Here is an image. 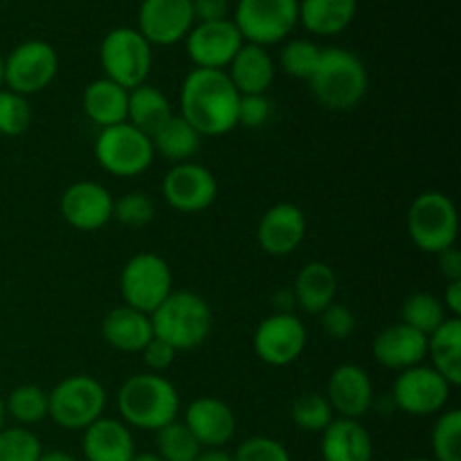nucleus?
Here are the masks:
<instances>
[{
  "label": "nucleus",
  "mask_w": 461,
  "mask_h": 461,
  "mask_svg": "<svg viewBox=\"0 0 461 461\" xmlns=\"http://www.w3.org/2000/svg\"><path fill=\"white\" fill-rule=\"evenodd\" d=\"M338 277L333 268L324 261H309L304 268L297 273L295 288V304L311 315H318L336 302Z\"/></svg>",
  "instance_id": "26"
},
{
  "label": "nucleus",
  "mask_w": 461,
  "mask_h": 461,
  "mask_svg": "<svg viewBox=\"0 0 461 461\" xmlns=\"http://www.w3.org/2000/svg\"><path fill=\"white\" fill-rule=\"evenodd\" d=\"M405 461H435V459H426V457H412V459H405Z\"/></svg>",
  "instance_id": "53"
},
{
  "label": "nucleus",
  "mask_w": 461,
  "mask_h": 461,
  "mask_svg": "<svg viewBox=\"0 0 461 461\" xmlns=\"http://www.w3.org/2000/svg\"><path fill=\"white\" fill-rule=\"evenodd\" d=\"M408 234L419 250L439 255L457 241V207L444 192H423L408 210Z\"/></svg>",
  "instance_id": "7"
},
{
  "label": "nucleus",
  "mask_w": 461,
  "mask_h": 461,
  "mask_svg": "<svg viewBox=\"0 0 461 461\" xmlns=\"http://www.w3.org/2000/svg\"><path fill=\"white\" fill-rule=\"evenodd\" d=\"M232 23L246 43H282L300 23V0H239Z\"/></svg>",
  "instance_id": "9"
},
{
  "label": "nucleus",
  "mask_w": 461,
  "mask_h": 461,
  "mask_svg": "<svg viewBox=\"0 0 461 461\" xmlns=\"http://www.w3.org/2000/svg\"><path fill=\"white\" fill-rule=\"evenodd\" d=\"M430 367L444 376L450 387L461 385V320L446 318V322L428 336Z\"/></svg>",
  "instance_id": "30"
},
{
  "label": "nucleus",
  "mask_w": 461,
  "mask_h": 461,
  "mask_svg": "<svg viewBox=\"0 0 461 461\" xmlns=\"http://www.w3.org/2000/svg\"><path fill=\"white\" fill-rule=\"evenodd\" d=\"M320 57H322V48L309 39H293L288 41L279 54V63L282 70L293 79L309 81L313 77L315 68H318Z\"/></svg>",
  "instance_id": "37"
},
{
  "label": "nucleus",
  "mask_w": 461,
  "mask_h": 461,
  "mask_svg": "<svg viewBox=\"0 0 461 461\" xmlns=\"http://www.w3.org/2000/svg\"><path fill=\"white\" fill-rule=\"evenodd\" d=\"M446 318L448 313H446L444 304L432 293H412L401 304V322L423 333L426 338L435 333L446 322Z\"/></svg>",
  "instance_id": "32"
},
{
  "label": "nucleus",
  "mask_w": 461,
  "mask_h": 461,
  "mask_svg": "<svg viewBox=\"0 0 461 461\" xmlns=\"http://www.w3.org/2000/svg\"><path fill=\"white\" fill-rule=\"evenodd\" d=\"M273 117V102L266 95H241L239 99V124L246 129H261Z\"/></svg>",
  "instance_id": "42"
},
{
  "label": "nucleus",
  "mask_w": 461,
  "mask_h": 461,
  "mask_svg": "<svg viewBox=\"0 0 461 461\" xmlns=\"http://www.w3.org/2000/svg\"><path fill=\"white\" fill-rule=\"evenodd\" d=\"M43 446L39 437L23 426L0 430V461H39Z\"/></svg>",
  "instance_id": "38"
},
{
  "label": "nucleus",
  "mask_w": 461,
  "mask_h": 461,
  "mask_svg": "<svg viewBox=\"0 0 461 461\" xmlns=\"http://www.w3.org/2000/svg\"><path fill=\"white\" fill-rule=\"evenodd\" d=\"M5 421H7V412H5V401L0 399V430L5 428Z\"/></svg>",
  "instance_id": "51"
},
{
  "label": "nucleus",
  "mask_w": 461,
  "mask_h": 461,
  "mask_svg": "<svg viewBox=\"0 0 461 461\" xmlns=\"http://www.w3.org/2000/svg\"><path fill=\"white\" fill-rule=\"evenodd\" d=\"M149 318L153 336L165 340L176 351L196 349L212 333L210 304L189 291H174Z\"/></svg>",
  "instance_id": "4"
},
{
  "label": "nucleus",
  "mask_w": 461,
  "mask_h": 461,
  "mask_svg": "<svg viewBox=\"0 0 461 461\" xmlns=\"http://www.w3.org/2000/svg\"><path fill=\"white\" fill-rule=\"evenodd\" d=\"M106 390L102 383L86 374L63 378L48 392V417L63 430L84 432L90 423L104 417Z\"/></svg>",
  "instance_id": "5"
},
{
  "label": "nucleus",
  "mask_w": 461,
  "mask_h": 461,
  "mask_svg": "<svg viewBox=\"0 0 461 461\" xmlns=\"http://www.w3.org/2000/svg\"><path fill=\"white\" fill-rule=\"evenodd\" d=\"M306 340H309V333L297 315L273 313L270 318L261 320L252 345L261 363L270 367H286L304 354Z\"/></svg>",
  "instance_id": "13"
},
{
  "label": "nucleus",
  "mask_w": 461,
  "mask_h": 461,
  "mask_svg": "<svg viewBox=\"0 0 461 461\" xmlns=\"http://www.w3.org/2000/svg\"><path fill=\"white\" fill-rule=\"evenodd\" d=\"M99 63L106 79L133 90L147 84L153 66V48L135 27H115L99 45Z\"/></svg>",
  "instance_id": "6"
},
{
  "label": "nucleus",
  "mask_w": 461,
  "mask_h": 461,
  "mask_svg": "<svg viewBox=\"0 0 461 461\" xmlns=\"http://www.w3.org/2000/svg\"><path fill=\"white\" fill-rule=\"evenodd\" d=\"M39 461H79V459H77L72 453H66V450H43Z\"/></svg>",
  "instance_id": "49"
},
{
  "label": "nucleus",
  "mask_w": 461,
  "mask_h": 461,
  "mask_svg": "<svg viewBox=\"0 0 461 461\" xmlns=\"http://www.w3.org/2000/svg\"><path fill=\"white\" fill-rule=\"evenodd\" d=\"M437 261H439V273L446 282H459L461 279V255L455 246L446 248L437 255Z\"/></svg>",
  "instance_id": "46"
},
{
  "label": "nucleus",
  "mask_w": 461,
  "mask_h": 461,
  "mask_svg": "<svg viewBox=\"0 0 461 461\" xmlns=\"http://www.w3.org/2000/svg\"><path fill=\"white\" fill-rule=\"evenodd\" d=\"M225 72L239 95H266L275 79V63L266 48L243 43Z\"/></svg>",
  "instance_id": "24"
},
{
  "label": "nucleus",
  "mask_w": 461,
  "mask_h": 461,
  "mask_svg": "<svg viewBox=\"0 0 461 461\" xmlns=\"http://www.w3.org/2000/svg\"><path fill=\"white\" fill-rule=\"evenodd\" d=\"M59 207H61L63 221L79 232H95L113 219L111 192L93 180L72 183L63 192Z\"/></svg>",
  "instance_id": "17"
},
{
  "label": "nucleus",
  "mask_w": 461,
  "mask_h": 461,
  "mask_svg": "<svg viewBox=\"0 0 461 461\" xmlns=\"http://www.w3.org/2000/svg\"><path fill=\"white\" fill-rule=\"evenodd\" d=\"M435 461H461V412H441L430 435Z\"/></svg>",
  "instance_id": "36"
},
{
  "label": "nucleus",
  "mask_w": 461,
  "mask_h": 461,
  "mask_svg": "<svg viewBox=\"0 0 461 461\" xmlns=\"http://www.w3.org/2000/svg\"><path fill=\"white\" fill-rule=\"evenodd\" d=\"M219 183L207 167L198 162H180L165 174L162 196L167 205L180 214H198L216 201Z\"/></svg>",
  "instance_id": "14"
},
{
  "label": "nucleus",
  "mask_w": 461,
  "mask_h": 461,
  "mask_svg": "<svg viewBox=\"0 0 461 461\" xmlns=\"http://www.w3.org/2000/svg\"><path fill=\"white\" fill-rule=\"evenodd\" d=\"M320 318H322L324 333H327L329 338H333V340H347L356 329L354 313H351L345 304H336V302H333V304H329L327 309L320 313Z\"/></svg>",
  "instance_id": "43"
},
{
  "label": "nucleus",
  "mask_w": 461,
  "mask_h": 461,
  "mask_svg": "<svg viewBox=\"0 0 461 461\" xmlns=\"http://www.w3.org/2000/svg\"><path fill=\"white\" fill-rule=\"evenodd\" d=\"M59 72L57 50L39 39L23 41L5 57L3 88L30 97L54 81Z\"/></svg>",
  "instance_id": "11"
},
{
  "label": "nucleus",
  "mask_w": 461,
  "mask_h": 461,
  "mask_svg": "<svg viewBox=\"0 0 461 461\" xmlns=\"http://www.w3.org/2000/svg\"><path fill=\"white\" fill-rule=\"evenodd\" d=\"M291 419L300 430L320 432L322 435L336 417H333V408L327 401V396L318 394V392H304V394H300L293 401Z\"/></svg>",
  "instance_id": "34"
},
{
  "label": "nucleus",
  "mask_w": 461,
  "mask_h": 461,
  "mask_svg": "<svg viewBox=\"0 0 461 461\" xmlns=\"http://www.w3.org/2000/svg\"><path fill=\"white\" fill-rule=\"evenodd\" d=\"M5 401V412L18 426H34L48 417V392L39 385H21L9 392Z\"/></svg>",
  "instance_id": "33"
},
{
  "label": "nucleus",
  "mask_w": 461,
  "mask_h": 461,
  "mask_svg": "<svg viewBox=\"0 0 461 461\" xmlns=\"http://www.w3.org/2000/svg\"><path fill=\"white\" fill-rule=\"evenodd\" d=\"M84 113L93 124L99 129H108L126 122V111H129V90L117 86L115 81L95 79L90 81L88 88L84 90Z\"/></svg>",
  "instance_id": "27"
},
{
  "label": "nucleus",
  "mask_w": 461,
  "mask_h": 461,
  "mask_svg": "<svg viewBox=\"0 0 461 461\" xmlns=\"http://www.w3.org/2000/svg\"><path fill=\"white\" fill-rule=\"evenodd\" d=\"M176 354H178V351H176L174 347L167 345L165 340H160V338H156V336H153L151 340L147 342V347L142 349L144 365H147L153 374L167 372V369L174 365Z\"/></svg>",
  "instance_id": "44"
},
{
  "label": "nucleus",
  "mask_w": 461,
  "mask_h": 461,
  "mask_svg": "<svg viewBox=\"0 0 461 461\" xmlns=\"http://www.w3.org/2000/svg\"><path fill=\"white\" fill-rule=\"evenodd\" d=\"M196 23L225 21L230 12V0H192Z\"/></svg>",
  "instance_id": "45"
},
{
  "label": "nucleus",
  "mask_w": 461,
  "mask_h": 461,
  "mask_svg": "<svg viewBox=\"0 0 461 461\" xmlns=\"http://www.w3.org/2000/svg\"><path fill=\"white\" fill-rule=\"evenodd\" d=\"M194 25L196 18L192 0H142L135 30L149 41L151 48H167L185 41Z\"/></svg>",
  "instance_id": "15"
},
{
  "label": "nucleus",
  "mask_w": 461,
  "mask_h": 461,
  "mask_svg": "<svg viewBox=\"0 0 461 461\" xmlns=\"http://www.w3.org/2000/svg\"><path fill=\"white\" fill-rule=\"evenodd\" d=\"M246 41L239 34L237 25L232 21H212L196 23L185 36V48L187 57L196 68H207V70H225L234 54L241 50Z\"/></svg>",
  "instance_id": "16"
},
{
  "label": "nucleus",
  "mask_w": 461,
  "mask_h": 461,
  "mask_svg": "<svg viewBox=\"0 0 461 461\" xmlns=\"http://www.w3.org/2000/svg\"><path fill=\"white\" fill-rule=\"evenodd\" d=\"M306 237V216L295 203H277L261 216L257 241L270 257L293 255Z\"/></svg>",
  "instance_id": "18"
},
{
  "label": "nucleus",
  "mask_w": 461,
  "mask_h": 461,
  "mask_svg": "<svg viewBox=\"0 0 461 461\" xmlns=\"http://www.w3.org/2000/svg\"><path fill=\"white\" fill-rule=\"evenodd\" d=\"M374 358L378 365L394 372L417 367L428 356V338L414 331L408 324L396 322L383 329L372 345Z\"/></svg>",
  "instance_id": "21"
},
{
  "label": "nucleus",
  "mask_w": 461,
  "mask_h": 461,
  "mask_svg": "<svg viewBox=\"0 0 461 461\" xmlns=\"http://www.w3.org/2000/svg\"><path fill=\"white\" fill-rule=\"evenodd\" d=\"M117 408L122 421L138 430L158 432L176 421L180 412V396L174 383L153 372L135 374L122 383L117 392Z\"/></svg>",
  "instance_id": "2"
},
{
  "label": "nucleus",
  "mask_w": 461,
  "mask_h": 461,
  "mask_svg": "<svg viewBox=\"0 0 461 461\" xmlns=\"http://www.w3.org/2000/svg\"><path fill=\"white\" fill-rule=\"evenodd\" d=\"M156 444L162 461H196L203 450L187 426L178 419L158 430Z\"/></svg>",
  "instance_id": "35"
},
{
  "label": "nucleus",
  "mask_w": 461,
  "mask_h": 461,
  "mask_svg": "<svg viewBox=\"0 0 461 461\" xmlns=\"http://www.w3.org/2000/svg\"><path fill=\"white\" fill-rule=\"evenodd\" d=\"M3 68H5V57L0 54V88H3Z\"/></svg>",
  "instance_id": "52"
},
{
  "label": "nucleus",
  "mask_w": 461,
  "mask_h": 461,
  "mask_svg": "<svg viewBox=\"0 0 461 461\" xmlns=\"http://www.w3.org/2000/svg\"><path fill=\"white\" fill-rule=\"evenodd\" d=\"M201 138L203 135L192 124H187L180 115H174L151 135V144L158 156L180 165V162H192L201 149Z\"/></svg>",
  "instance_id": "31"
},
{
  "label": "nucleus",
  "mask_w": 461,
  "mask_h": 461,
  "mask_svg": "<svg viewBox=\"0 0 461 461\" xmlns=\"http://www.w3.org/2000/svg\"><path fill=\"white\" fill-rule=\"evenodd\" d=\"M196 461H234V457L225 448H203Z\"/></svg>",
  "instance_id": "48"
},
{
  "label": "nucleus",
  "mask_w": 461,
  "mask_h": 461,
  "mask_svg": "<svg viewBox=\"0 0 461 461\" xmlns=\"http://www.w3.org/2000/svg\"><path fill=\"white\" fill-rule=\"evenodd\" d=\"M102 336L113 349L124 351V354H138L153 338L151 318L122 304L108 311L106 318L102 320Z\"/></svg>",
  "instance_id": "25"
},
{
  "label": "nucleus",
  "mask_w": 461,
  "mask_h": 461,
  "mask_svg": "<svg viewBox=\"0 0 461 461\" xmlns=\"http://www.w3.org/2000/svg\"><path fill=\"white\" fill-rule=\"evenodd\" d=\"M367 68L358 54L345 48L322 50L318 68L309 79L313 97L336 113L354 111L367 95Z\"/></svg>",
  "instance_id": "3"
},
{
  "label": "nucleus",
  "mask_w": 461,
  "mask_h": 461,
  "mask_svg": "<svg viewBox=\"0 0 461 461\" xmlns=\"http://www.w3.org/2000/svg\"><path fill=\"white\" fill-rule=\"evenodd\" d=\"M32 108L27 97L12 93L7 88H0V135L5 138H16L30 129Z\"/></svg>",
  "instance_id": "39"
},
{
  "label": "nucleus",
  "mask_w": 461,
  "mask_h": 461,
  "mask_svg": "<svg viewBox=\"0 0 461 461\" xmlns=\"http://www.w3.org/2000/svg\"><path fill=\"white\" fill-rule=\"evenodd\" d=\"M120 293L126 306L151 315L174 293L169 264L156 252H140L131 257L122 268Z\"/></svg>",
  "instance_id": "10"
},
{
  "label": "nucleus",
  "mask_w": 461,
  "mask_h": 461,
  "mask_svg": "<svg viewBox=\"0 0 461 461\" xmlns=\"http://www.w3.org/2000/svg\"><path fill=\"white\" fill-rule=\"evenodd\" d=\"M356 0H300V23L318 36H336L354 23Z\"/></svg>",
  "instance_id": "28"
},
{
  "label": "nucleus",
  "mask_w": 461,
  "mask_h": 461,
  "mask_svg": "<svg viewBox=\"0 0 461 461\" xmlns=\"http://www.w3.org/2000/svg\"><path fill=\"white\" fill-rule=\"evenodd\" d=\"M324 396L331 403L333 414L360 421L374 405L372 378L360 365H340L329 376Z\"/></svg>",
  "instance_id": "19"
},
{
  "label": "nucleus",
  "mask_w": 461,
  "mask_h": 461,
  "mask_svg": "<svg viewBox=\"0 0 461 461\" xmlns=\"http://www.w3.org/2000/svg\"><path fill=\"white\" fill-rule=\"evenodd\" d=\"M185 426L201 448H223L237 432V417L232 408L214 396H201L185 410Z\"/></svg>",
  "instance_id": "20"
},
{
  "label": "nucleus",
  "mask_w": 461,
  "mask_h": 461,
  "mask_svg": "<svg viewBox=\"0 0 461 461\" xmlns=\"http://www.w3.org/2000/svg\"><path fill=\"white\" fill-rule=\"evenodd\" d=\"M239 99L228 72L194 68L180 86V117L201 135L219 138L239 126Z\"/></svg>",
  "instance_id": "1"
},
{
  "label": "nucleus",
  "mask_w": 461,
  "mask_h": 461,
  "mask_svg": "<svg viewBox=\"0 0 461 461\" xmlns=\"http://www.w3.org/2000/svg\"><path fill=\"white\" fill-rule=\"evenodd\" d=\"M174 117L169 97L156 86L142 84L138 88L129 90V111H126V122L142 131L151 138L158 129L167 124Z\"/></svg>",
  "instance_id": "29"
},
{
  "label": "nucleus",
  "mask_w": 461,
  "mask_h": 461,
  "mask_svg": "<svg viewBox=\"0 0 461 461\" xmlns=\"http://www.w3.org/2000/svg\"><path fill=\"white\" fill-rule=\"evenodd\" d=\"M234 461H293L282 441L273 437H248L232 453Z\"/></svg>",
  "instance_id": "41"
},
{
  "label": "nucleus",
  "mask_w": 461,
  "mask_h": 461,
  "mask_svg": "<svg viewBox=\"0 0 461 461\" xmlns=\"http://www.w3.org/2000/svg\"><path fill=\"white\" fill-rule=\"evenodd\" d=\"M153 216H156V205L144 192H129L120 201H113V219L126 228H144L151 223Z\"/></svg>",
  "instance_id": "40"
},
{
  "label": "nucleus",
  "mask_w": 461,
  "mask_h": 461,
  "mask_svg": "<svg viewBox=\"0 0 461 461\" xmlns=\"http://www.w3.org/2000/svg\"><path fill=\"white\" fill-rule=\"evenodd\" d=\"M131 461H162V459L158 453H135Z\"/></svg>",
  "instance_id": "50"
},
{
  "label": "nucleus",
  "mask_w": 461,
  "mask_h": 461,
  "mask_svg": "<svg viewBox=\"0 0 461 461\" xmlns=\"http://www.w3.org/2000/svg\"><path fill=\"white\" fill-rule=\"evenodd\" d=\"M453 387L430 365H417L399 372L392 387V403L410 417H432L446 408Z\"/></svg>",
  "instance_id": "12"
},
{
  "label": "nucleus",
  "mask_w": 461,
  "mask_h": 461,
  "mask_svg": "<svg viewBox=\"0 0 461 461\" xmlns=\"http://www.w3.org/2000/svg\"><path fill=\"white\" fill-rule=\"evenodd\" d=\"M320 453L324 461H372V435L356 419L336 417L322 432Z\"/></svg>",
  "instance_id": "23"
},
{
  "label": "nucleus",
  "mask_w": 461,
  "mask_h": 461,
  "mask_svg": "<svg viewBox=\"0 0 461 461\" xmlns=\"http://www.w3.org/2000/svg\"><path fill=\"white\" fill-rule=\"evenodd\" d=\"M444 309L446 313H450V318H459L461 315V279L459 282H448L444 293Z\"/></svg>",
  "instance_id": "47"
},
{
  "label": "nucleus",
  "mask_w": 461,
  "mask_h": 461,
  "mask_svg": "<svg viewBox=\"0 0 461 461\" xmlns=\"http://www.w3.org/2000/svg\"><path fill=\"white\" fill-rule=\"evenodd\" d=\"M81 450L86 461H131L138 453L131 428L108 417L97 419L86 428Z\"/></svg>",
  "instance_id": "22"
},
{
  "label": "nucleus",
  "mask_w": 461,
  "mask_h": 461,
  "mask_svg": "<svg viewBox=\"0 0 461 461\" xmlns=\"http://www.w3.org/2000/svg\"><path fill=\"white\" fill-rule=\"evenodd\" d=\"M156 151L149 135L129 122L102 129L95 140V160L111 176L135 178L151 167Z\"/></svg>",
  "instance_id": "8"
}]
</instances>
